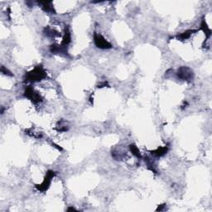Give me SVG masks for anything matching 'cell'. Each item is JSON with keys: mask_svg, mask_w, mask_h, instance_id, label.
<instances>
[{"mask_svg": "<svg viewBox=\"0 0 212 212\" xmlns=\"http://www.w3.org/2000/svg\"><path fill=\"white\" fill-rule=\"evenodd\" d=\"M95 42H96V44L99 47H101V48H108V47H110V45L106 42V40H105V39L101 37H96Z\"/></svg>", "mask_w": 212, "mask_h": 212, "instance_id": "obj_1", "label": "cell"}, {"mask_svg": "<svg viewBox=\"0 0 212 212\" xmlns=\"http://www.w3.org/2000/svg\"><path fill=\"white\" fill-rule=\"evenodd\" d=\"M178 76H180L182 79H188L191 76V72L189 71L187 68H181L180 70V73H178Z\"/></svg>", "mask_w": 212, "mask_h": 212, "instance_id": "obj_2", "label": "cell"}]
</instances>
